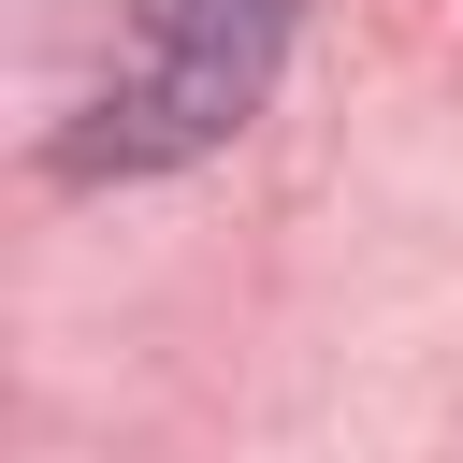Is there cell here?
<instances>
[{"label": "cell", "mask_w": 463, "mask_h": 463, "mask_svg": "<svg viewBox=\"0 0 463 463\" xmlns=\"http://www.w3.org/2000/svg\"><path fill=\"white\" fill-rule=\"evenodd\" d=\"M289 14H304V0H130V29H116V58H101V87H87V116H72L58 159H72V174L217 159V145L260 116V87H275Z\"/></svg>", "instance_id": "obj_1"}]
</instances>
